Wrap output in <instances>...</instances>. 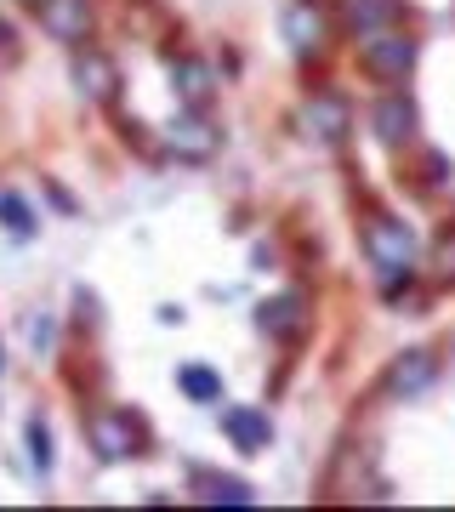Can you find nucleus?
<instances>
[{
  "label": "nucleus",
  "mask_w": 455,
  "mask_h": 512,
  "mask_svg": "<svg viewBox=\"0 0 455 512\" xmlns=\"http://www.w3.org/2000/svg\"><path fill=\"white\" fill-rule=\"evenodd\" d=\"M364 256L376 262V274L382 279H399V274H410L421 262V239H416V228L410 222H399V217H364Z\"/></svg>",
  "instance_id": "1"
},
{
  "label": "nucleus",
  "mask_w": 455,
  "mask_h": 512,
  "mask_svg": "<svg viewBox=\"0 0 455 512\" xmlns=\"http://www.w3.org/2000/svg\"><path fill=\"white\" fill-rule=\"evenodd\" d=\"M359 63L376 80H387V86H399V80H410V69H416V35H399V29H376V35L359 40Z\"/></svg>",
  "instance_id": "2"
},
{
  "label": "nucleus",
  "mask_w": 455,
  "mask_h": 512,
  "mask_svg": "<svg viewBox=\"0 0 455 512\" xmlns=\"http://www.w3.org/2000/svg\"><path fill=\"white\" fill-rule=\"evenodd\" d=\"M91 444H97V456L103 461H126V456H143V421L131 416V410H97V416L86 421Z\"/></svg>",
  "instance_id": "3"
},
{
  "label": "nucleus",
  "mask_w": 455,
  "mask_h": 512,
  "mask_svg": "<svg viewBox=\"0 0 455 512\" xmlns=\"http://www.w3.org/2000/svg\"><path fill=\"white\" fill-rule=\"evenodd\" d=\"M433 382H438V359L427 348H410L382 370V399H421Z\"/></svg>",
  "instance_id": "4"
},
{
  "label": "nucleus",
  "mask_w": 455,
  "mask_h": 512,
  "mask_svg": "<svg viewBox=\"0 0 455 512\" xmlns=\"http://www.w3.org/2000/svg\"><path fill=\"white\" fill-rule=\"evenodd\" d=\"M256 325L268 330L273 342H296V336H308V325H313L308 296L285 291V296H273V302H262V308H256Z\"/></svg>",
  "instance_id": "5"
},
{
  "label": "nucleus",
  "mask_w": 455,
  "mask_h": 512,
  "mask_svg": "<svg viewBox=\"0 0 455 512\" xmlns=\"http://www.w3.org/2000/svg\"><path fill=\"white\" fill-rule=\"evenodd\" d=\"M416 103L404 92H387L376 109H370V131H376V143H387V148H404L410 137H416Z\"/></svg>",
  "instance_id": "6"
},
{
  "label": "nucleus",
  "mask_w": 455,
  "mask_h": 512,
  "mask_svg": "<svg viewBox=\"0 0 455 512\" xmlns=\"http://www.w3.org/2000/svg\"><path fill=\"white\" fill-rule=\"evenodd\" d=\"M165 148L182 154V160H211V154H217V126L200 120V114H177V120L165 126Z\"/></svg>",
  "instance_id": "7"
},
{
  "label": "nucleus",
  "mask_w": 455,
  "mask_h": 512,
  "mask_svg": "<svg viewBox=\"0 0 455 512\" xmlns=\"http://www.w3.org/2000/svg\"><path fill=\"white\" fill-rule=\"evenodd\" d=\"M285 35H291V46H296L302 57L319 52V46L330 40V18H325V6H319V0H296L291 12H285Z\"/></svg>",
  "instance_id": "8"
},
{
  "label": "nucleus",
  "mask_w": 455,
  "mask_h": 512,
  "mask_svg": "<svg viewBox=\"0 0 455 512\" xmlns=\"http://www.w3.org/2000/svg\"><path fill=\"white\" fill-rule=\"evenodd\" d=\"M74 80H80V97H91L97 109H109L114 92H120V74H114V63L103 52H80L74 57Z\"/></svg>",
  "instance_id": "9"
},
{
  "label": "nucleus",
  "mask_w": 455,
  "mask_h": 512,
  "mask_svg": "<svg viewBox=\"0 0 455 512\" xmlns=\"http://www.w3.org/2000/svg\"><path fill=\"white\" fill-rule=\"evenodd\" d=\"M40 23H46V35L74 46L91 35V0H40Z\"/></svg>",
  "instance_id": "10"
},
{
  "label": "nucleus",
  "mask_w": 455,
  "mask_h": 512,
  "mask_svg": "<svg viewBox=\"0 0 455 512\" xmlns=\"http://www.w3.org/2000/svg\"><path fill=\"white\" fill-rule=\"evenodd\" d=\"M222 433L245 450V456H256V450H268L273 444V421L262 416V410H245V404H234L228 416H222Z\"/></svg>",
  "instance_id": "11"
},
{
  "label": "nucleus",
  "mask_w": 455,
  "mask_h": 512,
  "mask_svg": "<svg viewBox=\"0 0 455 512\" xmlns=\"http://www.w3.org/2000/svg\"><path fill=\"white\" fill-rule=\"evenodd\" d=\"M347 126H353V109H347L336 92H319V97L308 103V131L319 137V143H342Z\"/></svg>",
  "instance_id": "12"
},
{
  "label": "nucleus",
  "mask_w": 455,
  "mask_h": 512,
  "mask_svg": "<svg viewBox=\"0 0 455 512\" xmlns=\"http://www.w3.org/2000/svg\"><path fill=\"white\" fill-rule=\"evenodd\" d=\"M399 18V0H342V23L347 35H376V29H393Z\"/></svg>",
  "instance_id": "13"
},
{
  "label": "nucleus",
  "mask_w": 455,
  "mask_h": 512,
  "mask_svg": "<svg viewBox=\"0 0 455 512\" xmlns=\"http://www.w3.org/2000/svg\"><path fill=\"white\" fill-rule=\"evenodd\" d=\"M177 97H182V103H194V109H205V103L217 97L211 69H205V63H182V69H177Z\"/></svg>",
  "instance_id": "14"
},
{
  "label": "nucleus",
  "mask_w": 455,
  "mask_h": 512,
  "mask_svg": "<svg viewBox=\"0 0 455 512\" xmlns=\"http://www.w3.org/2000/svg\"><path fill=\"white\" fill-rule=\"evenodd\" d=\"M177 387L188 393V399H200V404L222 399V376H217L211 365H182V370H177Z\"/></svg>",
  "instance_id": "15"
},
{
  "label": "nucleus",
  "mask_w": 455,
  "mask_h": 512,
  "mask_svg": "<svg viewBox=\"0 0 455 512\" xmlns=\"http://www.w3.org/2000/svg\"><path fill=\"white\" fill-rule=\"evenodd\" d=\"M200 484H205V501H234V507H251V484H239V478H211V473H205L200 478Z\"/></svg>",
  "instance_id": "16"
},
{
  "label": "nucleus",
  "mask_w": 455,
  "mask_h": 512,
  "mask_svg": "<svg viewBox=\"0 0 455 512\" xmlns=\"http://www.w3.org/2000/svg\"><path fill=\"white\" fill-rule=\"evenodd\" d=\"M0 222H6V228H12L18 239L35 234V217H29V205H23L18 194H0Z\"/></svg>",
  "instance_id": "17"
},
{
  "label": "nucleus",
  "mask_w": 455,
  "mask_h": 512,
  "mask_svg": "<svg viewBox=\"0 0 455 512\" xmlns=\"http://www.w3.org/2000/svg\"><path fill=\"white\" fill-rule=\"evenodd\" d=\"M29 444H35V467L46 473V467H52V427L40 416H29Z\"/></svg>",
  "instance_id": "18"
},
{
  "label": "nucleus",
  "mask_w": 455,
  "mask_h": 512,
  "mask_svg": "<svg viewBox=\"0 0 455 512\" xmlns=\"http://www.w3.org/2000/svg\"><path fill=\"white\" fill-rule=\"evenodd\" d=\"M433 274H438V285H455V239L438 251V268H433Z\"/></svg>",
  "instance_id": "19"
}]
</instances>
